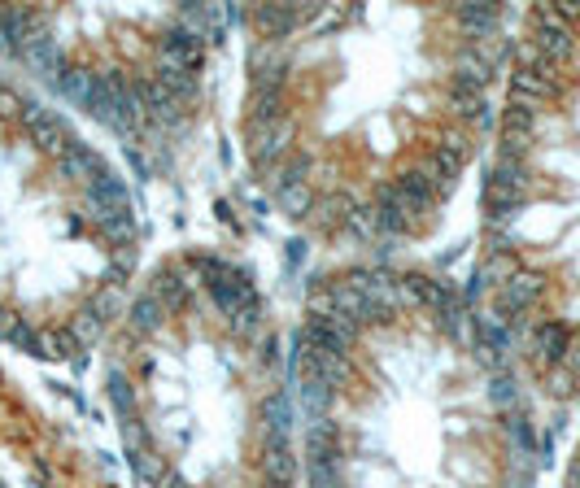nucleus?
Instances as JSON below:
<instances>
[{"label": "nucleus", "mask_w": 580, "mask_h": 488, "mask_svg": "<svg viewBox=\"0 0 580 488\" xmlns=\"http://www.w3.org/2000/svg\"><path fill=\"white\" fill-rule=\"evenodd\" d=\"M236 140L266 205L341 262L424 244L494 144L506 4H232Z\"/></svg>", "instance_id": "nucleus-1"}, {"label": "nucleus", "mask_w": 580, "mask_h": 488, "mask_svg": "<svg viewBox=\"0 0 580 488\" xmlns=\"http://www.w3.org/2000/svg\"><path fill=\"white\" fill-rule=\"evenodd\" d=\"M301 488H537V428L506 332L410 258L332 262L289 323Z\"/></svg>", "instance_id": "nucleus-2"}, {"label": "nucleus", "mask_w": 580, "mask_h": 488, "mask_svg": "<svg viewBox=\"0 0 580 488\" xmlns=\"http://www.w3.org/2000/svg\"><path fill=\"white\" fill-rule=\"evenodd\" d=\"M96 362L145 488H301L289 327L249 262L210 244L153 258Z\"/></svg>", "instance_id": "nucleus-3"}, {"label": "nucleus", "mask_w": 580, "mask_h": 488, "mask_svg": "<svg viewBox=\"0 0 580 488\" xmlns=\"http://www.w3.org/2000/svg\"><path fill=\"white\" fill-rule=\"evenodd\" d=\"M145 266L127 166L0 66V349L44 367L96 358Z\"/></svg>", "instance_id": "nucleus-4"}, {"label": "nucleus", "mask_w": 580, "mask_h": 488, "mask_svg": "<svg viewBox=\"0 0 580 488\" xmlns=\"http://www.w3.org/2000/svg\"><path fill=\"white\" fill-rule=\"evenodd\" d=\"M232 35V4H0V66L153 183L188 166Z\"/></svg>", "instance_id": "nucleus-5"}]
</instances>
